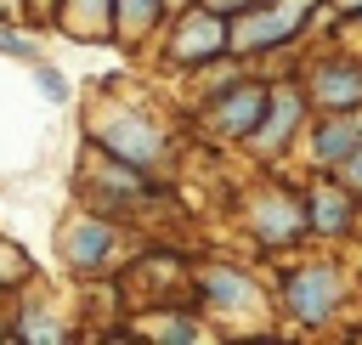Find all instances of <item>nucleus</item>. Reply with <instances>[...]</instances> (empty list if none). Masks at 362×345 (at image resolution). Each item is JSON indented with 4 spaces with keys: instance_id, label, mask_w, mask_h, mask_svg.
I'll return each instance as SVG.
<instances>
[{
    "instance_id": "obj_1",
    "label": "nucleus",
    "mask_w": 362,
    "mask_h": 345,
    "mask_svg": "<svg viewBox=\"0 0 362 345\" xmlns=\"http://www.w3.org/2000/svg\"><path fill=\"white\" fill-rule=\"evenodd\" d=\"M305 6H311V0H277L272 11L238 17L226 34H232V45H238V51H255V45H266V40H283V34H294V28L305 23Z\"/></svg>"
},
{
    "instance_id": "obj_10",
    "label": "nucleus",
    "mask_w": 362,
    "mask_h": 345,
    "mask_svg": "<svg viewBox=\"0 0 362 345\" xmlns=\"http://www.w3.org/2000/svg\"><path fill=\"white\" fill-rule=\"evenodd\" d=\"M209 294L226 300V305H249V300H255V288H249L238 271H209Z\"/></svg>"
},
{
    "instance_id": "obj_15",
    "label": "nucleus",
    "mask_w": 362,
    "mask_h": 345,
    "mask_svg": "<svg viewBox=\"0 0 362 345\" xmlns=\"http://www.w3.org/2000/svg\"><path fill=\"white\" fill-rule=\"evenodd\" d=\"M345 181H351V187H362V141H356V153L345 158Z\"/></svg>"
},
{
    "instance_id": "obj_8",
    "label": "nucleus",
    "mask_w": 362,
    "mask_h": 345,
    "mask_svg": "<svg viewBox=\"0 0 362 345\" xmlns=\"http://www.w3.org/2000/svg\"><path fill=\"white\" fill-rule=\"evenodd\" d=\"M255 113H260V90H238V96L221 107V124H226V130H255Z\"/></svg>"
},
{
    "instance_id": "obj_6",
    "label": "nucleus",
    "mask_w": 362,
    "mask_h": 345,
    "mask_svg": "<svg viewBox=\"0 0 362 345\" xmlns=\"http://www.w3.org/2000/svg\"><path fill=\"white\" fill-rule=\"evenodd\" d=\"M102 136H107V147H113L119 158H136V164H147V158L158 153V141H153L147 124H124V119H119V124H107Z\"/></svg>"
},
{
    "instance_id": "obj_7",
    "label": "nucleus",
    "mask_w": 362,
    "mask_h": 345,
    "mask_svg": "<svg viewBox=\"0 0 362 345\" xmlns=\"http://www.w3.org/2000/svg\"><path fill=\"white\" fill-rule=\"evenodd\" d=\"M260 226H266V238H294V232H300V209H294L288 198H272V204L260 209Z\"/></svg>"
},
{
    "instance_id": "obj_2",
    "label": "nucleus",
    "mask_w": 362,
    "mask_h": 345,
    "mask_svg": "<svg viewBox=\"0 0 362 345\" xmlns=\"http://www.w3.org/2000/svg\"><path fill=\"white\" fill-rule=\"evenodd\" d=\"M288 300H294V311H300L305 322H322V317L334 311L339 288H334V277H328V271H300V277L288 283Z\"/></svg>"
},
{
    "instance_id": "obj_12",
    "label": "nucleus",
    "mask_w": 362,
    "mask_h": 345,
    "mask_svg": "<svg viewBox=\"0 0 362 345\" xmlns=\"http://www.w3.org/2000/svg\"><path fill=\"white\" fill-rule=\"evenodd\" d=\"M68 255H74L79 266H85V260H102V255H107V232H102V226H79V238L68 243Z\"/></svg>"
},
{
    "instance_id": "obj_5",
    "label": "nucleus",
    "mask_w": 362,
    "mask_h": 345,
    "mask_svg": "<svg viewBox=\"0 0 362 345\" xmlns=\"http://www.w3.org/2000/svg\"><path fill=\"white\" fill-rule=\"evenodd\" d=\"M294 119H300V96H294V90H277V96H272V107H266V119H260L249 136H255L260 147H277V141L294 130Z\"/></svg>"
},
{
    "instance_id": "obj_14",
    "label": "nucleus",
    "mask_w": 362,
    "mask_h": 345,
    "mask_svg": "<svg viewBox=\"0 0 362 345\" xmlns=\"http://www.w3.org/2000/svg\"><path fill=\"white\" fill-rule=\"evenodd\" d=\"M311 221L328 226V232H339V226H345V204H339L334 192H317V198H311Z\"/></svg>"
},
{
    "instance_id": "obj_13",
    "label": "nucleus",
    "mask_w": 362,
    "mask_h": 345,
    "mask_svg": "<svg viewBox=\"0 0 362 345\" xmlns=\"http://www.w3.org/2000/svg\"><path fill=\"white\" fill-rule=\"evenodd\" d=\"M74 11H68V28L74 34H96L102 28V11H107V0H68Z\"/></svg>"
},
{
    "instance_id": "obj_9",
    "label": "nucleus",
    "mask_w": 362,
    "mask_h": 345,
    "mask_svg": "<svg viewBox=\"0 0 362 345\" xmlns=\"http://www.w3.org/2000/svg\"><path fill=\"white\" fill-rule=\"evenodd\" d=\"M356 141H362V124H334V130H322V136H317V158H328V164H334V158H345Z\"/></svg>"
},
{
    "instance_id": "obj_11",
    "label": "nucleus",
    "mask_w": 362,
    "mask_h": 345,
    "mask_svg": "<svg viewBox=\"0 0 362 345\" xmlns=\"http://www.w3.org/2000/svg\"><path fill=\"white\" fill-rule=\"evenodd\" d=\"M158 17V0H119V28L124 34H147Z\"/></svg>"
},
{
    "instance_id": "obj_16",
    "label": "nucleus",
    "mask_w": 362,
    "mask_h": 345,
    "mask_svg": "<svg viewBox=\"0 0 362 345\" xmlns=\"http://www.w3.org/2000/svg\"><path fill=\"white\" fill-rule=\"evenodd\" d=\"M209 6H221V11H226V6H243V0H209Z\"/></svg>"
},
{
    "instance_id": "obj_3",
    "label": "nucleus",
    "mask_w": 362,
    "mask_h": 345,
    "mask_svg": "<svg viewBox=\"0 0 362 345\" xmlns=\"http://www.w3.org/2000/svg\"><path fill=\"white\" fill-rule=\"evenodd\" d=\"M232 34L215 23V17H187L181 23V34H175V57H187V62H198V57H209V51H221Z\"/></svg>"
},
{
    "instance_id": "obj_4",
    "label": "nucleus",
    "mask_w": 362,
    "mask_h": 345,
    "mask_svg": "<svg viewBox=\"0 0 362 345\" xmlns=\"http://www.w3.org/2000/svg\"><path fill=\"white\" fill-rule=\"evenodd\" d=\"M311 96L328 102V107H351V102H362V74L356 68H317Z\"/></svg>"
}]
</instances>
